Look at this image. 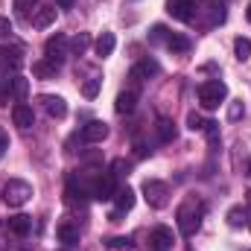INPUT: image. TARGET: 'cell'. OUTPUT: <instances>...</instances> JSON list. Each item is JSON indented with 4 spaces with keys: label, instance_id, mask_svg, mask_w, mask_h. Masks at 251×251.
Returning <instances> with one entry per match:
<instances>
[{
    "label": "cell",
    "instance_id": "6da1fadb",
    "mask_svg": "<svg viewBox=\"0 0 251 251\" xmlns=\"http://www.w3.org/2000/svg\"><path fill=\"white\" fill-rule=\"evenodd\" d=\"M201 216H204V201L187 199V201L178 207V213H176V219H178V231H181L184 237H193V234L199 231V225H201Z\"/></svg>",
    "mask_w": 251,
    "mask_h": 251
},
{
    "label": "cell",
    "instance_id": "7a4b0ae2",
    "mask_svg": "<svg viewBox=\"0 0 251 251\" xmlns=\"http://www.w3.org/2000/svg\"><path fill=\"white\" fill-rule=\"evenodd\" d=\"M0 196L9 207H21L32 199V184L29 181H21V178H9L0 184Z\"/></svg>",
    "mask_w": 251,
    "mask_h": 251
},
{
    "label": "cell",
    "instance_id": "3957f363",
    "mask_svg": "<svg viewBox=\"0 0 251 251\" xmlns=\"http://www.w3.org/2000/svg\"><path fill=\"white\" fill-rule=\"evenodd\" d=\"M225 97H228V88H225V82H219V79L199 85V102H201V108H207V111L219 108V105L225 102Z\"/></svg>",
    "mask_w": 251,
    "mask_h": 251
},
{
    "label": "cell",
    "instance_id": "277c9868",
    "mask_svg": "<svg viewBox=\"0 0 251 251\" xmlns=\"http://www.w3.org/2000/svg\"><path fill=\"white\" fill-rule=\"evenodd\" d=\"M143 196H146L149 207H155V210H161V207H167V204H170V187H167L164 181L149 178V181L143 184Z\"/></svg>",
    "mask_w": 251,
    "mask_h": 251
},
{
    "label": "cell",
    "instance_id": "5b68a950",
    "mask_svg": "<svg viewBox=\"0 0 251 251\" xmlns=\"http://www.w3.org/2000/svg\"><path fill=\"white\" fill-rule=\"evenodd\" d=\"M24 50L21 47H15V44H0V70H6V73H18L21 67H24Z\"/></svg>",
    "mask_w": 251,
    "mask_h": 251
},
{
    "label": "cell",
    "instance_id": "8992f818",
    "mask_svg": "<svg viewBox=\"0 0 251 251\" xmlns=\"http://www.w3.org/2000/svg\"><path fill=\"white\" fill-rule=\"evenodd\" d=\"M67 38H64L62 32H56V35H50L47 38V44H44V50H47V59L53 64H62V59L67 56Z\"/></svg>",
    "mask_w": 251,
    "mask_h": 251
},
{
    "label": "cell",
    "instance_id": "52a82bcc",
    "mask_svg": "<svg viewBox=\"0 0 251 251\" xmlns=\"http://www.w3.org/2000/svg\"><path fill=\"white\" fill-rule=\"evenodd\" d=\"M114 193H117L114 176H100V178L94 181V187H91V196H94L97 201H108V199H114Z\"/></svg>",
    "mask_w": 251,
    "mask_h": 251
},
{
    "label": "cell",
    "instance_id": "ba28073f",
    "mask_svg": "<svg viewBox=\"0 0 251 251\" xmlns=\"http://www.w3.org/2000/svg\"><path fill=\"white\" fill-rule=\"evenodd\" d=\"M167 12L176 18V21H193L196 15V0H167Z\"/></svg>",
    "mask_w": 251,
    "mask_h": 251
},
{
    "label": "cell",
    "instance_id": "9c48e42d",
    "mask_svg": "<svg viewBox=\"0 0 251 251\" xmlns=\"http://www.w3.org/2000/svg\"><path fill=\"white\" fill-rule=\"evenodd\" d=\"M79 137H82L85 143H102V140L108 137V126L102 123V120H91L88 126H82Z\"/></svg>",
    "mask_w": 251,
    "mask_h": 251
},
{
    "label": "cell",
    "instance_id": "30bf717a",
    "mask_svg": "<svg viewBox=\"0 0 251 251\" xmlns=\"http://www.w3.org/2000/svg\"><path fill=\"white\" fill-rule=\"evenodd\" d=\"M173 243H176V234L170 231V228H155L152 234H149V246H152V251H170L173 249Z\"/></svg>",
    "mask_w": 251,
    "mask_h": 251
},
{
    "label": "cell",
    "instance_id": "8fae6325",
    "mask_svg": "<svg viewBox=\"0 0 251 251\" xmlns=\"http://www.w3.org/2000/svg\"><path fill=\"white\" fill-rule=\"evenodd\" d=\"M6 231L15 234V237H26V234L32 231V216H26V213L9 216V219H6Z\"/></svg>",
    "mask_w": 251,
    "mask_h": 251
},
{
    "label": "cell",
    "instance_id": "7c38bea8",
    "mask_svg": "<svg viewBox=\"0 0 251 251\" xmlns=\"http://www.w3.org/2000/svg\"><path fill=\"white\" fill-rule=\"evenodd\" d=\"M41 102H44V108H47V114H50V117H56V120L67 117V102H64L62 97L44 94V97H41Z\"/></svg>",
    "mask_w": 251,
    "mask_h": 251
},
{
    "label": "cell",
    "instance_id": "4fadbf2b",
    "mask_svg": "<svg viewBox=\"0 0 251 251\" xmlns=\"http://www.w3.org/2000/svg\"><path fill=\"white\" fill-rule=\"evenodd\" d=\"M12 120L18 128H29V126L35 123V114H32V108L26 105V102H15V108H12Z\"/></svg>",
    "mask_w": 251,
    "mask_h": 251
},
{
    "label": "cell",
    "instance_id": "5bb4252c",
    "mask_svg": "<svg viewBox=\"0 0 251 251\" xmlns=\"http://www.w3.org/2000/svg\"><path fill=\"white\" fill-rule=\"evenodd\" d=\"M158 70H161V67H158V62H155V59H143L140 64H134V67H131V73H128V76H131L134 82H143V79L155 76Z\"/></svg>",
    "mask_w": 251,
    "mask_h": 251
},
{
    "label": "cell",
    "instance_id": "9a60e30c",
    "mask_svg": "<svg viewBox=\"0 0 251 251\" xmlns=\"http://www.w3.org/2000/svg\"><path fill=\"white\" fill-rule=\"evenodd\" d=\"M134 105H137V91H120L117 102H114V111L117 114H131Z\"/></svg>",
    "mask_w": 251,
    "mask_h": 251
},
{
    "label": "cell",
    "instance_id": "2e32d148",
    "mask_svg": "<svg viewBox=\"0 0 251 251\" xmlns=\"http://www.w3.org/2000/svg\"><path fill=\"white\" fill-rule=\"evenodd\" d=\"M114 47H117V38H114V32H102V35L94 41V50H97V56H100V59L111 56V53H114Z\"/></svg>",
    "mask_w": 251,
    "mask_h": 251
},
{
    "label": "cell",
    "instance_id": "e0dca14e",
    "mask_svg": "<svg viewBox=\"0 0 251 251\" xmlns=\"http://www.w3.org/2000/svg\"><path fill=\"white\" fill-rule=\"evenodd\" d=\"M114 204H117V210H131L134 207V190L131 187H117V193H114Z\"/></svg>",
    "mask_w": 251,
    "mask_h": 251
},
{
    "label": "cell",
    "instance_id": "ac0fdd59",
    "mask_svg": "<svg viewBox=\"0 0 251 251\" xmlns=\"http://www.w3.org/2000/svg\"><path fill=\"white\" fill-rule=\"evenodd\" d=\"M56 237L62 240L64 246H76V243H79V231H76L70 222H62V225L56 228Z\"/></svg>",
    "mask_w": 251,
    "mask_h": 251
},
{
    "label": "cell",
    "instance_id": "d6986e66",
    "mask_svg": "<svg viewBox=\"0 0 251 251\" xmlns=\"http://www.w3.org/2000/svg\"><path fill=\"white\" fill-rule=\"evenodd\" d=\"M56 70H59V64H53L50 59H41V62L32 64V73H35L38 79H53V76H56Z\"/></svg>",
    "mask_w": 251,
    "mask_h": 251
},
{
    "label": "cell",
    "instance_id": "ffe728a7",
    "mask_svg": "<svg viewBox=\"0 0 251 251\" xmlns=\"http://www.w3.org/2000/svg\"><path fill=\"white\" fill-rule=\"evenodd\" d=\"M167 47H170L173 53H187V50H190V38H187V35H181V32H170Z\"/></svg>",
    "mask_w": 251,
    "mask_h": 251
},
{
    "label": "cell",
    "instance_id": "44dd1931",
    "mask_svg": "<svg viewBox=\"0 0 251 251\" xmlns=\"http://www.w3.org/2000/svg\"><path fill=\"white\" fill-rule=\"evenodd\" d=\"M50 24H56V9H38V15L32 18V26H38V29H47Z\"/></svg>",
    "mask_w": 251,
    "mask_h": 251
},
{
    "label": "cell",
    "instance_id": "7402d4cb",
    "mask_svg": "<svg viewBox=\"0 0 251 251\" xmlns=\"http://www.w3.org/2000/svg\"><path fill=\"white\" fill-rule=\"evenodd\" d=\"M26 94H29V82H26L24 76H12V91H9V97H15V100L21 102Z\"/></svg>",
    "mask_w": 251,
    "mask_h": 251
},
{
    "label": "cell",
    "instance_id": "603a6c76",
    "mask_svg": "<svg viewBox=\"0 0 251 251\" xmlns=\"http://www.w3.org/2000/svg\"><path fill=\"white\" fill-rule=\"evenodd\" d=\"M176 134H178V131H176V123H173V120H167V117H161V120H158V137H161L164 143L176 140Z\"/></svg>",
    "mask_w": 251,
    "mask_h": 251
},
{
    "label": "cell",
    "instance_id": "cb8c5ba5",
    "mask_svg": "<svg viewBox=\"0 0 251 251\" xmlns=\"http://www.w3.org/2000/svg\"><path fill=\"white\" fill-rule=\"evenodd\" d=\"M228 225H231V228H243V225H249V213H246L243 207H231V210H228Z\"/></svg>",
    "mask_w": 251,
    "mask_h": 251
},
{
    "label": "cell",
    "instance_id": "d4e9b609",
    "mask_svg": "<svg viewBox=\"0 0 251 251\" xmlns=\"http://www.w3.org/2000/svg\"><path fill=\"white\" fill-rule=\"evenodd\" d=\"M234 53H237L240 62H249L251 59V38H237L234 41Z\"/></svg>",
    "mask_w": 251,
    "mask_h": 251
},
{
    "label": "cell",
    "instance_id": "484cf974",
    "mask_svg": "<svg viewBox=\"0 0 251 251\" xmlns=\"http://www.w3.org/2000/svg\"><path fill=\"white\" fill-rule=\"evenodd\" d=\"M167 38H170V29H167L164 24H155L152 32H149V41H152V44H167Z\"/></svg>",
    "mask_w": 251,
    "mask_h": 251
},
{
    "label": "cell",
    "instance_id": "4316f807",
    "mask_svg": "<svg viewBox=\"0 0 251 251\" xmlns=\"http://www.w3.org/2000/svg\"><path fill=\"white\" fill-rule=\"evenodd\" d=\"M70 47H73V53H76V56H82V53L91 47V35H88V32H79V35L70 41Z\"/></svg>",
    "mask_w": 251,
    "mask_h": 251
},
{
    "label": "cell",
    "instance_id": "83f0119b",
    "mask_svg": "<svg viewBox=\"0 0 251 251\" xmlns=\"http://www.w3.org/2000/svg\"><path fill=\"white\" fill-rule=\"evenodd\" d=\"M204 123H207V120H204L201 114H196V111L187 114V128L190 131H204Z\"/></svg>",
    "mask_w": 251,
    "mask_h": 251
},
{
    "label": "cell",
    "instance_id": "f1b7e54d",
    "mask_svg": "<svg viewBox=\"0 0 251 251\" xmlns=\"http://www.w3.org/2000/svg\"><path fill=\"white\" fill-rule=\"evenodd\" d=\"M100 85H102V79H88V82L82 85V94H85L88 100H94V97L100 94Z\"/></svg>",
    "mask_w": 251,
    "mask_h": 251
},
{
    "label": "cell",
    "instance_id": "f546056e",
    "mask_svg": "<svg viewBox=\"0 0 251 251\" xmlns=\"http://www.w3.org/2000/svg\"><path fill=\"white\" fill-rule=\"evenodd\" d=\"M128 170H131V164H126L123 158H117V161L111 164V176H114V178H123V176H128Z\"/></svg>",
    "mask_w": 251,
    "mask_h": 251
},
{
    "label": "cell",
    "instance_id": "4dcf8cb0",
    "mask_svg": "<svg viewBox=\"0 0 251 251\" xmlns=\"http://www.w3.org/2000/svg\"><path fill=\"white\" fill-rule=\"evenodd\" d=\"M246 114V105L243 102H231V108H228V120H240Z\"/></svg>",
    "mask_w": 251,
    "mask_h": 251
},
{
    "label": "cell",
    "instance_id": "1f68e13d",
    "mask_svg": "<svg viewBox=\"0 0 251 251\" xmlns=\"http://www.w3.org/2000/svg\"><path fill=\"white\" fill-rule=\"evenodd\" d=\"M9 32H12V21L6 15H0V38H9Z\"/></svg>",
    "mask_w": 251,
    "mask_h": 251
},
{
    "label": "cell",
    "instance_id": "d6a6232c",
    "mask_svg": "<svg viewBox=\"0 0 251 251\" xmlns=\"http://www.w3.org/2000/svg\"><path fill=\"white\" fill-rule=\"evenodd\" d=\"M108 249H128V240L126 237H114V240H108Z\"/></svg>",
    "mask_w": 251,
    "mask_h": 251
},
{
    "label": "cell",
    "instance_id": "836d02e7",
    "mask_svg": "<svg viewBox=\"0 0 251 251\" xmlns=\"http://www.w3.org/2000/svg\"><path fill=\"white\" fill-rule=\"evenodd\" d=\"M9 91H12V79H9V76H0V97H3V94L9 97Z\"/></svg>",
    "mask_w": 251,
    "mask_h": 251
},
{
    "label": "cell",
    "instance_id": "e575fe53",
    "mask_svg": "<svg viewBox=\"0 0 251 251\" xmlns=\"http://www.w3.org/2000/svg\"><path fill=\"white\" fill-rule=\"evenodd\" d=\"M32 3H35V0H15V9H18L21 15H26V9H29Z\"/></svg>",
    "mask_w": 251,
    "mask_h": 251
},
{
    "label": "cell",
    "instance_id": "d590c367",
    "mask_svg": "<svg viewBox=\"0 0 251 251\" xmlns=\"http://www.w3.org/2000/svg\"><path fill=\"white\" fill-rule=\"evenodd\" d=\"M6 146H9V137H6V134H3V128H0V155L6 152Z\"/></svg>",
    "mask_w": 251,
    "mask_h": 251
},
{
    "label": "cell",
    "instance_id": "8d00e7d4",
    "mask_svg": "<svg viewBox=\"0 0 251 251\" xmlns=\"http://www.w3.org/2000/svg\"><path fill=\"white\" fill-rule=\"evenodd\" d=\"M73 3H76V0H56V6H62V9H70Z\"/></svg>",
    "mask_w": 251,
    "mask_h": 251
},
{
    "label": "cell",
    "instance_id": "74e56055",
    "mask_svg": "<svg viewBox=\"0 0 251 251\" xmlns=\"http://www.w3.org/2000/svg\"><path fill=\"white\" fill-rule=\"evenodd\" d=\"M246 204H249V210H251V190L246 193Z\"/></svg>",
    "mask_w": 251,
    "mask_h": 251
},
{
    "label": "cell",
    "instance_id": "f35d334b",
    "mask_svg": "<svg viewBox=\"0 0 251 251\" xmlns=\"http://www.w3.org/2000/svg\"><path fill=\"white\" fill-rule=\"evenodd\" d=\"M246 18H249V21H251V3H249V12H246Z\"/></svg>",
    "mask_w": 251,
    "mask_h": 251
},
{
    "label": "cell",
    "instance_id": "ab89813d",
    "mask_svg": "<svg viewBox=\"0 0 251 251\" xmlns=\"http://www.w3.org/2000/svg\"><path fill=\"white\" fill-rule=\"evenodd\" d=\"M249 176H251V161H249Z\"/></svg>",
    "mask_w": 251,
    "mask_h": 251
},
{
    "label": "cell",
    "instance_id": "60d3db41",
    "mask_svg": "<svg viewBox=\"0 0 251 251\" xmlns=\"http://www.w3.org/2000/svg\"><path fill=\"white\" fill-rule=\"evenodd\" d=\"M62 251H64V249H62Z\"/></svg>",
    "mask_w": 251,
    "mask_h": 251
}]
</instances>
